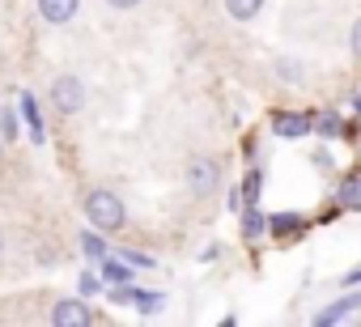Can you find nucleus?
I'll list each match as a JSON object with an SVG mask.
<instances>
[{"instance_id":"obj_1","label":"nucleus","mask_w":361,"mask_h":327,"mask_svg":"<svg viewBox=\"0 0 361 327\" xmlns=\"http://www.w3.org/2000/svg\"><path fill=\"white\" fill-rule=\"evenodd\" d=\"M81 209H85L90 226L102 230V234H115V230H123V221H128V209H123V200H119L111 187H90V192L81 196Z\"/></svg>"},{"instance_id":"obj_2","label":"nucleus","mask_w":361,"mask_h":327,"mask_svg":"<svg viewBox=\"0 0 361 327\" xmlns=\"http://www.w3.org/2000/svg\"><path fill=\"white\" fill-rule=\"evenodd\" d=\"M221 179H226L221 157H213V153H196V157H188V166H183V183H188V192H192L196 200L217 196V192H221Z\"/></svg>"},{"instance_id":"obj_3","label":"nucleus","mask_w":361,"mask_h":327,"mask_svg":"<svg viewBox=\"0 0 361 327\" xmlns=\"http://www.w3.org/2000/svg\"><path fill=\"white\" fill-rule=\"evenodd\" d=\"M85 102H90V90H85V81H81L77 73H60V77L51 81V106H56L60 115H81Z\"/></svg>"},{"instance_id":"obj_4","label":"nucleus","mask_w":361,"mask_h":327,"mask_svg":"<svg viewBox=\"0 0 361 327\" xmlns=\"http://www.w3.org/2000/svg\"><path fill=\"white\" fill-rule=\"evenodd\" d=\"M268 128H272V136L298 140V136L314 132V115H310V111H272V115H268Z\"/></svg>"},{"instance_id":"obj_5","label":"nucleus","mask_w":361,"mask_h":327,"mask_svg":"<svg viewBox=\"0 0 361 327\" xmlns=\"http://www.w3.org/2000/svg\"><path fill=\"white\" fill-rule=\"evenodd\" d=\"M51 323H56V327H90L94 314H90V306H85L81 297H60V302L51 306Z\"/></svg>"},{"instance_id":"obj_6","label":"nucleus","mask_w":361,"mask_h":327,"mask_svg":"<svg viewBox=\"0 0 361 327\" xmlns=\"http://www.w3.org/2000/svg\"><path fill=\"white\" fill-rule=\"evenodd\" d=\"M18 115H22V123H26V136H30L35 144H47V128H43V115H39V102H35L30 90L18 94Z\"/></svg>"},{"instance_id":"obj_7","label":"nucleus","mask_w":361,"mask_h":327,"mask_svg":"<svg viewBox=\"0 0 361 327\" xmlns=\"http://www.w3.org/2000/svg\"><path fill=\"white\" fill-rule=\"evenodd\" d=\"M361 310V293H344V297H336L331 306H323L319 314H314V323L319 327H331V323H344V319H353Z\"/></svg>"},{"instance_id":"obj_8","label":"nucleus","mask_w":361,"mask_h":327,"mask_svg":"<svg viewBox=\"0 0 361 327\" xmlns=\"http://www.w3.org/2000/svg\"><path fill=\"white\" fill-rule=\"evenodd\" d=\"M272 77L281 81V85H306V60H298V56H276L272 60Z\"/></svg>"},{"instance_id":"obj_9","label":"nucleus","mask_w":361,"mask_h":327,"mask_svg":"<svg viewBox=\"0 0 361 327\" xmlns=\"http://www.w3.org/2000/svg\"><path fill=\"white\" fill-rule=\"evenodd\" d=\"M81 9V0H39V18L51 26H68Z\"/></svg>"},{"instance_id":"obj_10","label":"nucleus","mask_w":361,"mask_h":327,"mask_svg":"<svg viewBox=\"0 0 361 327\" xmlns=\"http://www.w3.org/2000/svg\"><path fill=\"white\" fill-rule=\"evenodd\" d=\"M268 234L272 238H298V234H306V217L302 213H272L268 217Z\"/></svg>"},{"instance_id":"obj_11","label":"nucleus","mask_w":361,"mask_h":327,"mask_svg":"<svg viewBox=\"0 0 361 327\" xmlns=\"http://www.w3.org/2000/svg\"><path fill=\"white\" fill-rule=\"evenodd\" d=\"M98 276H102V285H123V280H132V276H136V268H128L119 255H111V251H106V255L98 259Z\"/></svg>"},{"instance_id":"obj_12","label":"nucleus","mask_w":361,"mask_h":327,"mask_svg":"<svg viewBox=\"0 0 361 327\" xmlns=\"http://www.w3.org/2000/svg\"><path fill=\"white\" fill-rule=\"evenodd\" d=\"M336 209H361V171H353L336 183Z\"/></svg>"},{"instance_id":"obj_13","label":"nucleus","mask_w":361,"mask_h":327,"mask_svg":"<svg viewBox=\"0 0 361 327\" xmlns=\"http://www.w3.org/2000/svg\"><path fill=\"white\" fill-rule=\"evenodd\" d=\"M238 213H243V238H247V242H259V238L268 234V217H264L255 204H243Z\"/></svg>"},{"instance_id":"obj_14","label":"nucleus","mask_w":361,"mask_h":327,"mask_svg":"<svg viewBox=\"0 0 361 327\" xmlns=\"http://www.w3.org/2000/svg\"><path fill=\"white\" fill-rule=\"evenodd\" d=\"M221 5H226V13L234 18V22H255L259 13H264V5H268V0H221Z\"/></svg>"},{"instance_id":"obj_15","label":"nucleus","mask_w":361,"mask_h":327,"mask_svg":"<svg viewBox=\"0 0 361 327\" xmlns=\"http://www.w3.org/2000/svg\"><path fill=\"white\" fill-rule=\"evenodd\" d=\"M314 132H319L323 140H336V136H353V132H348V123H344L336 111H323V115H314Z\"/></svg>"},{"instance_id":"obj_16","label":"nucleus","mask_w":361,"mask_h":327,"mask_svg":"<svg viewBox=\"0 0 361 327\" xmlns=\"http://www.w3.org/2000/svg\"><path fill=\"white\" fill-rule=\"evenodd\" d=\"M259 192H264V171L251 166V171L243 175V183H238V200H243V204H259Z\"/></svg>"},{"instance_id":"obj_17","label":"nucleus","mask_w":361,"mask_h":327,"mask_svg":"<svg viewBox=\"0 0 361 327\" xmlns=\"http://www.w3.org/2000/svg\"><path fill=\"white\" fill-rule=\"evenodd\" d=\"M18 136H22V115H18V106H0V140L13 144Z\"/></svg>"},{"instance_id":"obj_18","label":"nucleus","mask_w":361,"mask_h":327,"mask_svg":"<svg viewBox=\"0 0 361 327\" xmlns=\"http://www.w3.org/2000/svg\"><path fill=\"white\" fill-rule=\"evenodd\" d=\"M161 302H166V293H157V289H136V297H132V306H136L140 314H157Z\"/></svg>"},{"instance_id":"obj_19","label":"nucleus","mask_w":361,"mask_h":327,"mask_svg":"<svg viewBox=\"0 0 361 327\" xmlns=\"http://www.w3.org/2000/svg\"><path fill=\"white\" fill-rule=\"evenodd\" d=\"M115 255H119L128 268H136V272H145V268H157V264H153V255H145V251H132V247H119Z\"/></svg>"},{"instance_id":"obj_20","label":"nucleus","mask_w":361,"mask_h":327,"mask_svg":"<svg viewBox=\"0 0 361 327\" xmlns=\"http://www.w3.org/2000/svg\"><path fill=\"white\" fill-rule=\"evenodd\" d=\"M81 251H85V259H102L106 255V242H102V234H81Z\"/></svg>"},{"instance_id":"obj_21","label":"nucleus","mask_w":361,"mask_h":327,"mask_svg":"<svg viewBox=\"0 0 361 327\" xmlns=\"http://www.w3.org/2000/svg\"><path fill=\"white\" fill-rule=\"evenodd\" d=\"M77 289H81V297H94V293L102 289V276H98V272H81V276H77Z\"/></svg>"},{"instance_id":"obj_22","label":"nucleus","mask_w":361,"mask_h":327,"mask_svg":"<svg viewBox=\"0 0 361 327\" xmlns=\"http://www.w3.org/2000/svg\"><path fill=\"white\" fill-rule=\"evenodd\" d=\"M348 51H353V60L361 64V18L353 22V30H348Z\"/></svg>"},{"instance_id":"obj_23","label":"nucleus","mask_w":361,"mask_h":327,"mask_svg":"<svg viewBox=\"0 0 361 327\" xmlns=\"http://www.w3.org/2000/svg\"><path fill=\"white\" fill-rule=\"evenodd\" d=\"M106 5H111V9H119V13H128V9H136V5H140V0H106Z\"/></svg>"},{"instance_id":"obj_24","label":"nucleus","mask_w":361,"mask_h":327,"mask_svg":"<svg viewBox=\"0 0 361 327\" xmlns=\"http://www.w3.org/2000/svg\"><path fill=\"white\" fill-rule=\"evenodd\" d=\"M357 280H361V264H357V268H348V272L340 276V285H357Z\"/></svg>"},{"instance_id":"obj_25","label":"nucleus","mask_w":361,"mask_h":327,"mask_svg":"<svg viewBox=\"0 0 361 327\" xmlns=\"http://www.w3.org/2000/svg\"><path fill=\"white\" fill-rule=\"evenodd\" d=\"M353 115H361V85L353 90Z\"/></svg>"},{"instance_id":"obj_26","label":"nucleus","mask_w":361,"mask_h":327,"mask_svg":"<svg viewBox=\"0 0 361 327\" xmlns=\"http://www.w3.org/2000/svg\"><path fill=\"white\" fill-rule=\"evenodd\" d=\"M0 161H5V140H0Z\"/></svg>"},{"instance_id":"obj_27","label":"nucleus","mask_w":361,"mask_h":327,"mask_svg":"<svg viewBox=\"0 0 361 327\" xmlns=\"http://www.w3.org/2000/svg\"><path fill=\"white\" fill-rule=\"evenodd\" d=\"M0 251H5V238H0Z\"/></svg>"}]
</instances>
